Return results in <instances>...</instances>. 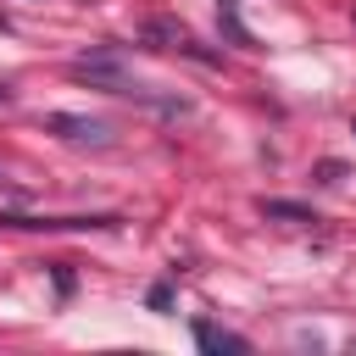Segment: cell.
<instances>
[{"instance_id":"cell-1","label":"cell","mask_w":356,"mask_h":356,"mask_svg":"<svg viewBox=\"0 0 356 356\" xmlns=\"http://www.w3.org/2000/svg\"><path fill=\"white\" fill-rule=\"evenodd\" d=\"M44 128H50V134H61V139H95V145H106V139H111V128H106V122H83V117H44Z\"/></svg>"},{"instance_id":"cell-2","label":"cell","mask_w":356,"mask_h":356,"mask_svg":"<svg viewBox=\"0 0 356 356\" xmlns=\"http://www.w3.org/2000/svg\"><path fill=\"white\" fill-rule=\"evenodd\" d=\"M195 345H200V350H250L239 334H228V328H217V323H195Z\"/></svg>"},{"instance_id":"cell-3","label":"cell","mask_w":356,"mask_h":356,"mask_svg":"<svg viewBox=\"0 0 356 356\" xmlns=\"http://www.w3.org/2000/svg\"><path fill=\"white\" fill-rule=\"evenodd\" d=\"M261 211H267V217H289V222H317L306 206H289V200H261Z\"/></svg>"}]
</instances>
